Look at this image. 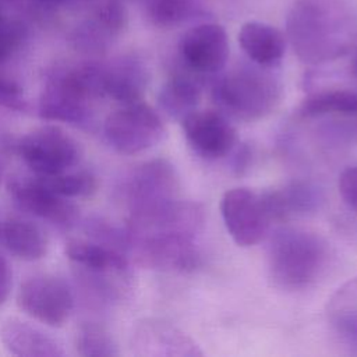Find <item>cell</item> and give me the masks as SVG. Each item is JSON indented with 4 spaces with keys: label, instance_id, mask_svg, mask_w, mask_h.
I'll return each instance as SVG.
<instances>
[{
    "label": "cell",
    "instance_id": "6da1fadb",
    "mask_svg": "<svg viewBox=\"0 0 357 357\" xmlns=\"http://www.w3.org/2000/svg\"><path fill=\"white\" fill-rule=\"evenodd\" d=\"M204 226L199 204L180 198L128 226L126 247L146 268L190 272L199 266L198 237Z\"/></svg>",
    "mask_w": 357,
    "mask_h": 357
},
{
    "label": "cell",
    "instance_id": "7a4b0ae2",
    "mask_svg": "<svg viewBox=\"0 0 357 357\" xmlns=\"http://www.w3.org/2000/svg\"><path fill=\"white\" fill-rule=\"evenodd\" d=\"M297 57L307 64L336 60L357 42V15L342 0H297L286 20Z\"/></svg>",
    "mask_w": 357,
    "mask_h": 357
},
{
    "label": "cell",
    "instance_id": "3957f363",
    "mask_svg": "<svg viewBox=\"0 0 357 357\" xmlns=\"http://www.w3.org/2000/svg\"><path fill=\"white\" fill-rule=\"evenodd\" d=\"M329 257L326 240L304 229L282 227L269 240V273L275 284L286 290L314 284L326 271Z\"/></svg>",
    "mask_w": 357,
    "mask_h": 357
},
{
    "label": "cell",
    "instance_id": "277c9868",
    "mask_svg": "<svg viewBox=\"0 0 357 357\" xmlns=\"http://www.w3.org/2000/svg\"><path fill=\"white\" fill-rule=\"evenodd\" d=\"M98 99L95 67L92 63H81L57 70L47 79L39 98L38 114L49 121L89 128Z\"/></svg>",
    "mask_w": 357,
    "mask_h": 357
},
{
    "label": "cell",
    "instance_id": "5b68a950",
    "mask_svg": "<svg viewBox=\"0 0 357 357\" xmlns=\"http://www.w3.org/2000/svg\"><path fill=\"white\" fill-rule=\"evenodd\" d=\"M258 66V64H257ZM271 67L240 66L213 85V99L230 116L251 121L272 113L280 102L282 85Z\"/></svg>",
    "mask_w": 357,
    "mask_h": 357
},
{
    "label": "cell",
    "instance_id": "8992f818",
    "mask_svg": "<svg viewBox=\"0 0 357 357\" xmlns=\"http://www.w3.org/2000/svg\"><path fill=\"white\" fill-rule=\"evenodd\" d=\"M166 135L165 124L144 102L123 105L103 121V137L119 153L135 155L158 145Z\"/></svg>",
    "mask_w": 357,
    "mask_h": 357
},
{
    "label": "cell",
    "instance_id": "52a82bcc",
    "mask_svg": "<svg viewBox=\"0 0 357 357\" xmlns=\"http://www.w3.org/2000/svg\"><path fill=\"white\" fill-rule=\"evenodd\" d=\"M18 153L35 176L49 177L74 169L82 159V146L61 127L43 126L20 139Z\"/></svg>",
    "mask_w": 357,
    "mask_h": 357
},
{
    "label": "cell",
    "instance_id": "ba28073f",
    "mask_svg": "<svg viewBox=\"0 0 357 357\" xmlns=\"http://www.w3.org/2000/svg\"><path fill=\"white\" fill-rule=\"evenodd\" d=\"M220 212L229 234L241 247L259 243L273 222L264 192L245 187L226 191L220 201Z\"/></svg>",
    "mask_w": 357,
    "mask_h": 357
},
{
    "label": "cell",
    "instance_id": "9c48e42d",
    "mask_svg": "<svg viewBox=\"0 0 357 357\" xmlns=\"http://www.w3.org/2000/svg\"><path fill=\"white\" fill-rule=\"evenodd\" d=\"M66 255L81 268L102 294H114L130 287V266L120 250L88 240H70Z\"/></svg>",
    "mask_w": 357,
    "mask_h": 357
},
{
    "label": "cell",
    "instance_id": "30bf717a",
    "mask_svg": "<svg viewBox=\"0 0 357 357\" xmlns=\"http://www.w3.org/2000/svg\"><path fill=\"white\" fill-rule=\"evenodd\" d=\"M17 304L33 319L52 328H60L70 318L74 297L63 279L53 275H36L21 283Z\"/></svg>",
    "mask_w": 357,
    "mask_h": 357
},
{
    "label": "cell",
    "instance_id": "8fae6325",
    "mask_svg": "<svg viewBox=\"0 0 357 357\" xmlns=\"http://www.w3.org/2000/svg\"><path fill=\"white\" fill-rule=\"evenodd\" d=\"M178 187L174 166L166 159H152L128 173L123 194L131 215L178 198Z\"/></svg>",
    "mask_w": 357,
    "mask_h": 357
},
{
    "label": "cell",
    "instance_id": "7c38bea8",
    "mask_svg": "<svg viewBox=\"0 0 357 357\" xmlns=\"http://www.w3.org/2000/svg\"><path fill=\"white\" fill-rule=\"evenodd\" d=\"M7 188L15 205L53 226L70 227L78 220V206L53 191L39 176L13 177Z\"/></svg>",
    "mask_w": 357,
    "mask_h": 357
},
{
    "label": "cell",
    "instance_id": "4fadbf2b",
    "mask_svg": "<svg viewBox=\"0 0 357 357\" xmlns=\"http://www.w3.org/2000/svg\"><path fill=\"white\" fill-rule=\"evenodd\" d=\"M181 123L188 145L204 159L223 158L237 142L234 127L220 112L194 110Z\"/></svg>",
    "mask_w": 357,
    "mask_h": 357
},
{
    "label": "cell",
    "instance_id": "5bb4252c",
    "mask_svg": "<svg viewBox=\"0 0 357 357\" xmlns=\"http://www.w3.org/2000/svg\"><path fill=\"white\" fill-rule=\"evenodd\" d=\"M178 53L192 73H219L229 57V40L225 28L218 24L192 26L181 36Z\"/></svg>",
    "mask_w": 357,
    "mask_h": 357
},
{
    "label": "cell",
    "instance_id": "9a60e30c",
    "mask_svg": "<svg viewBox=\"0 0 357 357\" xmlns=\"http://www.w3.org/2000/svg\"><path fill=\"white\" fill-rule=\"evenodd\" d=\"M126 22V13L117 1H106L84 18L71 32V45L82 53H103L119 36Z\"/></svg>",
    "mask_w": 357,
    "mask_h": 357
},
{
    "label": "cell",
    "instance_id": "2e32d148",
    "mask_svg": "<svg viewBox=\"0 0 357 357\" xmlns=\"http://www.w3.org/2000/svg\"><path fill=\"white\" fill-rule=\"evenodd\" d=\"M149 74L146 66L137 56H120L100 63V82L103 98L121 105L139 102L146 91Z\"/></svg>",
    "mask_w": 357,
    "mask_h": 357
},
{
    "label": "cell",
    "instance_id": "e0dca14e",
    "mask_svg": "<svg viewBox=\"0 0 357 357\" xmlns=\"http://www.w3.org/2000/svg\"><path fill=\"white\" fill-rule=\"evenodd\" d=\"M132 346L142 356H202L199 346L188 335L160 319H146L138 324L132 335Z\"/></svg>",
    "mask_w": 357,
    "mask_h": 357
},
{
    "label": "cell",
    "instance_id": "ac0fdd59",
    "mask_svg": "<svg viewBox=\"0 0 357 357\" xmlns=\"http://www.w3.org/2000/svg\"><path fill=\"white\" fill-rule=\"evenodd\" d=\"M4 347L20 357H61L64 350L60 343L40 328L18 318L4 321L0 328Z\"/></svg>",
    "mask_w": 357,
    "mask_h": 357
},
{
    "label": "cell",
    "instance_id": "d6986e66",
    "mask_svg": "<svg viewBox=\"0 0 357 357\" xmlns=\"http://www.w3.org/2000/svg\"><path fill=\"white\" fill-rule=\"evenodd\" d=\"M238 43L244 53L262 67L276 66L286 49L283 33L275 26L258 21H250L241 26Z\"/></svg>",
    "mask_w": 357,
    "mask_h": 357
},
{
    "label": "cell",
    "instance_id": "ffe728a7",
    "mask_svg": "<svg viewBox=\"0 0 357 357\" xmlns=\"http://www.w3.org/2000/svg\"><path fill=\"white\" fill-rule=\"evenodd\" d=\"M264 197L272 220L310 213L322 202L321 190L307 181H293L280 190L264 192Z\"/></svg>",
    "mask_w": 357,
    "mask_h": 357
},
{
    "label": "cell",
    "instance_id": "44dd1931",
    "mask_svg": "<svg viewBox=\"0 0 357 357\" xmlns=\"http://www.w3.org/2000/svg\"><path fill=\"white\" fill-rule=\"evenodd\" d=\"M4 247L22 261H38L47 254L49 241L43 230L24 219L7 220L0 231Z\"/></svg>",
    "mask_w": 357,
    "mask_h": 357
},
{
    "label": "cell",
    "instance_id": "7402d4cb",
    "mask_svg": "<svg viewBox=\"0 0 357 357\" xmlns=\"http://www.w3.org/2000/svg\"><path fill=\"white\" fill-rule=\"evenodd\" d=\"M328 322L347 343L357 346V276L343 283L329 298Z\"/></svg>",
    "mask_w": 357,
    "mask_h": 357
},
{
    "label": "cell",
    "instance_id": "603a6c76",
    "mask_svg": "<svg viewBox=\"0 0 357 357\" xmlns=\"http://www.w3.org/2000/svg\"><path fill=\"white\" fill-rule=\"evenodd\" d=\"M201 100V85L197 78L187 74H174L158 95L160 109L172 119L183 120L197 110Z\"/></svg>",
    "mask_w": 357,
    "mask_h": 357
},
{
    "label": "cell",
    "instance_id": "cb8c5ba5",
    "mask_svg": "<svg viewBox=\"0 0 357 357\" xmlns=\"http://www.w3.org/2000/svg\"><path fill=\"white\" fill-rule=\"evenodd\" d=\"M301 117H319L326 114L357 116V92L346 89L322 91L307 96L298 107Z\"/></svg>",
    "mask_w": 357,
    "mask_h": 357
},
{
    "label": "cell",
    "instance_id": "d4e9b609",
    "mask_svg": "<svg viewBox=\"0 0 357 357\" xmlns=\"http://www.w3.org/2000/svg\"><path fill=\"white\" fill-rule=\"evenodd\" d=\"M53 191L67 198H86L96 192L98 178L89 170H67L64 173L40 177Z\"/></svg>",
    "mask_w": 357,
    "mask_h": 357
},
{
    "label": "cell",
    "instance_id": "484cf974",
    "mask_svg": "<svg viewBox=\"0 0 357 357\" xmlns=\"http://www.w3.org/2000/svg\"><path fill=\"white\" fill-rule=\"evenodd\" d=\"M75 347L84 357H112L117 356V344L113 336L100 325L88 322L79 326L75 335Z\"/></svg>",
    "mask_w": 357,
    "mask_h": 357
},
{
    "label": "cell",
    "instance_id": "4316f807",
    "mask_svg": "<svg viewBox=\"0 0 357 357\" xmlns=\"http://www.w3.org/2000/svg\"><path fill=\"white\" fill-rule=\"evenodd\" d=\"M146 14L152 24L158 26H173L190 14L187 0H149Z\"/></svg>",
    "mask_w": 357,
    "mask_h": 357
},
{
    "label": "cell",
    "instance_id": "83f0119b",
    "mask_svg": "<svg viewBox=\"0 0 357 357\" xmlns=\"http://www.w3.org/2000/svg\"><path fill=\"white\" fill-rule=\"evenodd\" d=\"M22 28L0 15V61L7 59L22 40Z\"/></svg>",
    "mask_w": 357,
    "mask_h": 357
},
{
    "label": "cell",
    "instance_id": "f1b7e54d",
    "mask_svg": "<svg viewBox=\"0 0 357 357\" xmlns=\"http://www.w3.org/2000/svg\"><path fill=\"white\" fill-rule=\"evenodd\" d=\"M337 185L344 204L357 213V165L349 166L340 173Z\"/></svg>",
    "mask_w": 357,
    "mask_h": 357
},
{
    "label": "cell",
    "instance_id": "f546056e",
    "mask_svg": "<svg viewBox=\"0 0 357 357\" xmlns=\"http://www.w3.org/2000/svg\"><path fill=\"white\" fill-rule=\"evenodd\" d=\"M0 106L21 110L25 106L22 89L14 81L0 75Z\"/></svg>",
    "mask_w": 357,
    "mask_h": 357
},
{
    "label": "cell",
    "instance_id": "4dcf8cb0",
    "mask_svg": "<svg viewBox=\"0 0 357 357\" xmlns=\"http://www.w3.org/2000/svg\"><path fill=\"white\" fill-rule=\"evenodd\" d=\"M322 135L326 139L336 142H353L357 139V124L349 121H332L322 128Z\"/></svg>",
    "mask_w": 357,
    "mask_h": 357
},
{
    "label": "cell",
    "instance_id": "1f68e13d",
    "mask_svg": "<svg viewBox=\"0 0 357 357\" xmlns=\"http://www.w3.org/2000/svg\"><path fill=\"white\" fill-rule=\"evenodd\" d=\"M13 289V269L8 261L0 255V305L7 301Z\"/></svg>",
    "mask_w": 357,
    "mask_h": 357
},
{
    "label": "cell",
    "instance_id": "d6a6232c",
    "mask_svg": "<svg viewBox=\"0 0 357 357\" xmlns=\"http://www.w3.org/2000/svg\"><path fill=\"white\" fill-rule=\"evenodd\" d=\"M354 71H356V74H357V57H356V60H354Z\"/></svg>",
    "mask_w": 357,
    "mask_h": 357
},
{
    "label": "cell",
    "instance_id": "836d02e7",
    "mask_svg": "<svg viewBox=\"0 0 357 357\" xmlns=\"http://www.w3.org/2000/svg\"><path fill=\"white\" fill-rule=\"evenodd\" d=\"M0 231H1V227H0Z\"/></svg>",
    "mask_w": 357,
    "mask_h": 357
}]
</instances>
